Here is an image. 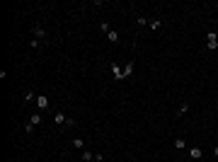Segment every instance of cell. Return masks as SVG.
<instances>
[{
    "instance_id": "14",
    "label": "cell",
    "mask_w": 218,
    "mask_h": 162,
    "mask_svg": "<svg viewBox=\"0 0 218 162\" xmlns=\"http://www.w3.org/2000/svg\"><path fill=\"white\" fill-rule=\"evenodd\" d=\"M34 92H24V102H34Z\"/></svg>"
},
{
    "instance_id": "10",
    "label": "cell",
    "mask_w": 218,
    "mask_h": 162,
    "mask_svg": "<svg viewBox=\"0 0 218 162\" xmlns=\"http://www.w3.org/2000/svg\"><path fill=\"white\" fill-rule=\"evenodd\" d=\"M148 29L158 32V29H160V19H153V22H148Z\"/></svg>"
},
{
    "instance_id": "13",
    "label": "cell",
    "mask_w": 218,
    "mask_h": 162,
    "mask_svg": "<svg viewBox=\"0 0 218 162\" xmlns=\"http://www.w3.org/2000/svg\"><path fill=\"white\" fill-rule=\"evenodd\" d=\"M73 148H75V150H82V138H75V140H73Z\"/></svg>"
},
{
    "instance_id": "6",
    "label": "cell",
    "mask_w": 218,
    "mask_h": 162,
    "mask_svg": "<svg viewBox=\"0 0 218 162\" xmlns=\"http://www.w3.org/2000/svg\"><path fill=\"white\" fill-rule=\"evenodd\" d=\"M133 61H131V63H126V68H124V78H131V75H133Z\"/></svg>"
},
{
    "instance_id": "9",
    "label": "cell",
    "mask_w": 218,
    "mask_h": 162,
    "mask_svg": "<svg viewBox=\"0 0 218 162\" xmlns=\"http://www.w3.org/2000/svg\"><path fill=\"white\" fill-rule=\"evenodd\" d=\"M54 119H56V124H61V126H63L65 121H68V119H65V116H63V111H58V114H56V116H54Z\"/></svg>"
},
{
    "instance_id": "7",
    "label": "cell",
    "mask_w": 218,
    "mask_h": 162,
    "mask_svg": "<svg viewBox=\"0 0 218 162\" xmlns=\"http://www.w3.org/2000/svg\"><path fill=\"white\" fill-rule=\"evenodd\" d=\"M107 39L112 41V44H117V41H119V34L114 32V29H109V32H107Z\"/></svg>"
},
{
    "instance_id": "3",
    "label": "cell",
    "mask_w": 218,
    "mask_h": 162,
    "mask_svg": "<svg viewBox=\"0 0 218 162\" xmlns=\"http://www.w3.org/2000/svg\"><path fill=\"white\" fill-rule=\"evenodd\" d=\"M112 75H114L117 80H124V70H121L117 63H112Z\"/></svg>"
},
{
    "instance_id": "2",
    "label": "cell",
    "mask_w": 218,
    "mask_h": 162,
    "mask_svg": "<svg viewBox=\"0 0 218 162\" xmlns=\"http://www.w3.org/2000/svg\"><path fill=\"white\" fill-rule=\"evenodd\" d=\"M36 107L41 109V111L49 109V97H46V94H39V97H36Z\"/></svg>"
},
{
    "instance_id": "11",
    "label": "cell",
    "mask_w": 218,
    "mask_h": 162,
    "mask_svg": "<svg viewBox=\"0 0 218 162\" xmlns=\"http://www.w3.org/2000/svg\"><path fill=\"white\" fill-rule=\"evenodd\" d=\"M174 148H177V150H184V148H187V140L177 138V140H174Z\"/></svg>"
},
{
    "instance_id": "5",
    "label": "cell",
    "mask_w": 218,
    "mask_h": 162,
    "mask_svg": "<svg viewBox=\"0 0 218 162\" xmlns=\"http://www.w3.org/2000/svg\"><path fill=\"white\" fill-rule=\"evenodd\" d=\"M32 32H34V39H36V41H39V39H46V32H44L41 27H34Z\"/></svg>"
},
{
    "instance_id": "4",
    "label": "cell",
    "mask_w": 218,
    "mask_h": 162,
    "mask_svg": "<svg viewBox=\"0 0 218 162\" xmlns=\"http://www.w3.org/2000/svg\"><path fill=\"white\" fill-rule=\"evenodd\" d=\"M189 157H194V160H201V157H204L201 148H191V150H189Z\"/></svg>"
},
{
    "instance_id": "1",
    "label": "cell",
    "mask_w": 218,
    "mask_h": 162,
    "mask_svg": "<svg viewBox=\"0 0 218 162\" xmlns=\"http://www.w3.org/2000/svg\"><path fill=\"white\" fill-rule=\"evenodd\" d=\"M206 48H209V51H216L218 48V34L216 32H209V36H206Z\"/></svg>"
},
{
    "instance_id": "8",
    "label": "cell",
    "mask_w": 218,
    "mask_h": 162,
    "mask_svg": "<svg viewBox=\"0 0 218 162\" xmlns=\"http://www.w3.org/2000/svg\"><path fill=\"white\" fill-rule=\"evenodd\" d=\"M92 160H95V155L90 150H82V162H92Z\"/></svg>"
},
{
    "instance_id": "12",
    "label": "cell",
    "mask_w": 218,
    "mask_h": 162,
    "mask_svg": "<svg viewBox=\"0 0 218 162\" xmlns=\"http://www.w3.org/2000/svg\"><path fill=\"white\" fill-rule=\"evenodd\" d=\"M29 124H34V126H36V124H41V114H39V111H36L34 116L29 119Z\"/></svg>"
}]
</instances>
